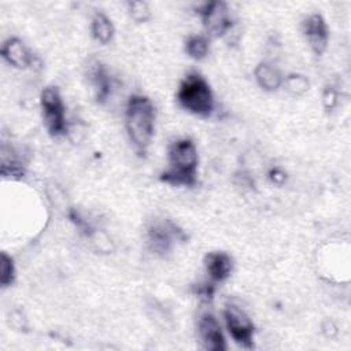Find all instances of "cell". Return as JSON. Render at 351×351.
<instances>
[{
    "mask_svg": "<svg viewBox=\"0 0 351 351\" xmlns=\"http://www.w3.org/2000/svg\"><path fill=\"white\" fill-rule=\"evenodd\" d=\"M169 167L160 181L176 186H193L197 176V149L191 138H178L169 147Z\"/></svg>",
    "mask_w": 351,
    "mask_h": 351,
    "instance_id": "obj_1",
    "label": "cell"
},
{
    "mask_svg": "<svg viewBox=\"0 0 351 351\" xmlns=\"http://www.w3.org/2000/svg\"><path fill=\"white\" fill-rule=\"evenodd\" d=\"M125 123L134 149L138 155H145L154 136L155 123V108L151 100L141 95L130 96L126 106Z\"/></svg>",
    "mask_w": 351,
    "mask_h": 351,
    "instance_id": "obj_2",
    "label": "cell"
},
{
    "mask_svg": "<svg viewBox=\"0 0 351 351\" xmlns=\"http://www.w3.org/2000/svg\"><path fill=\"white\" fill-rule=\"evenodd\" d=\"M178 103L186 111L199 117H208L214 110V96L208 82L196 71L189 73L180 84Z\"/></svg>",
    "mask_w": 351,
    "mask_h": 351,
    "instance_id": "obj_3",
    "label": "cell"
},
{
    "mask_svg": "<svg viewBox=\"0 0 351 351\" xmlns=\"http://www.w3.org/2000/svg\"><path fill=\"white\" fill-rule=\"evenodd\" d=\"M41 110L45 126L49 134L58 137L67 132V123L64 117V104L59 90L55 86H47L40 96Z\"/></svg>",
    "mask_w": 351,
    "mask_h": 351,
    "instance_id": "obj_4",
    "label": "cell"
},
{
    "mask_svg": "<svg viewBox=\"0 0 351 351\" xmlns=\"http://www.w3.org/2000/svg\"><path fill=\"white\" fill-rule=\"evenodd\" d=\"M196 12L202 18V22L208 34L222 37L230 33L233 29V21L229 14V8L223 1L203 3L196 8Z\"/></svg>",
    "mask_w": 351,
    "mask_h": 351,
    "instance_id": "obj_5",
    "label": "cell"
},
{
    "mask_svg": "<svg viewBox=\"0 0 351 351\" xmlns=\"http://www.w3.org/2000/svg\"><path fill=\"white\" fill-rule=\"evenodd\" d=\"M223 317H225L228 330L232 335L233 340L245 348H251L252 336H254V324L250 319V317L245 314V311L234 304H229L223 311Z\"/></svg>",
    "mask_w": 351,
    "mask_h": 351,
    "instance_id": "obj_6",
    "label": "cell"
},
{
    "mask_svg": "<svg viewBox=\"0 0 351 351\" xmlns=\"http://www.w3.org/2000/svg\"><path fill=\"white\" fill-rule=\"evenodd\" d=\"M148 247L156 255H166L173 245V240L176 239H185L184 232L177 228L173 222H162L155 221L148 226Z\"/></svg>",
    "mask_w": 351,
    "mask_h": 351,
    "instance_id": "obj_7",
    "label": "cell"
},
{
    "mask_svg": "<svg viewBox=\"0 0 351 351\" xmlns=\"http://www.w3.org/2000/svg\"><path fill=\"white\" fill-rule=\"evenodd\" d=\"M302 32L307 44L315 55H322L328 45V26L319 14H311L302 22Z\"/></svg>",
    "mask_w": 351,
    "mask_h": 351,
    "instance_id": "obj_8",
    "label": "cell"
},
{
    "mask_svg": "<svg viewBox=\"0 0 351 351\" xmlns=\"http://www.w3.org/2000/svg\"><path fill=\"white\" fill-rule=\"evenodd\" d=\"M197 333L203 348L210 351L226 350V343L221 325L213 314L204 313L200 315L197 322Z\"/></svg>",
    "mask_w": 351,
    "mask_h": 351,
    "instance_id": "obj_9",
    "label": "cell"
},
{
    "mask_svg": "<svg viewBox=\"0 0 351 351\" xmlns=\"http://www.w3.org/2000/svg\"><path fill=\"white\" fill-rule=\"evenodd\" d=\"M1 56L8 64L16 69H26L33 64V55L18 37H10L4 41L1 45Z\"/></svg>",
    "mask_w": 351,
    "mask_h": 351,
    "instance_id": "obj_10",
    "label": "cell"
},
{
    "mask_svg": "<svg viewBox=\"0 0 351 351\" xmlns=\"http://www.w3.org/2000/svg\"><path fill=\"white\" fill-rule=\"evenodd\" d=\"M206 271L211 282L225 281L232 271V258L226 252H208L204 258Z\"/></svg>",
    "mask_w": 351,
    "mask_h": 351,
    "instance_id": "obj_11",
    "label": "cell"
},
{
    "mask_svg": "<svg viewBox=\"0 0 351 351\" xmlns=\"http://www.w3.org/2000/svg\"><path fill=\"white\" fill-rule=\"evenodd\" d=\"M86 74H88V78H89L90 84L95 88L97 101L104 103L107 100V97L110 96V92H111V81H110V77H108V73H107L106 67L99 60L92 59L88 63Z\"/></svg>",
    "mask_w": 351,
    "mask_h": 351,
    "instance_id": "obj_12",
    "label": "cell"
},
{
    "mask_svg": "<svg viewBox=\"0 0 351 351\" xmlns=\"http://www.w3.org/2000/svg\"><path fill=\"white\" fill-rule=\"evenodd\" d=\"M255 80L258 85L267 90H277L282 85V75L280 70L267 62H261L255 69Z\"/></svg>",
    "mask_w": 351,
    "mask_h": 351,
    "instance_id": "obj_13",
    "label": "cell"
},
{
    "mask_svg": "<svg viewBox=\"0 0 351 351\" xmlns=\"http://www.w3.org/2000/svg\"><path fill=\"white\" fill-rule=\"evenodd\" d=\"M90 32L96 41H99L100 44H107L114 36V26L104 14L97 12L92 19Z\"/></svg>",
    "mask_w": 351,
    "mask_h": 351,
    "instance_id": "obj_14",
    "label": "cell"
},
{
    "mask_svg": "<svg viewBox=\"0 0 351 351\" xmlns=\"http://www.w3.org/2000/svg\"><path fill=\"white\" fill-rule=\"evenodd\" d=\"M185 51L186 53L195 59L202 60L208 53V40L204 36H191L185 43Z\"/></svg>",
    "mask_w": 351,
    "mask_h": 351,
    "instance_id": "obj_15",
    "label": "cell"
},
{
    "mask_svg": "<svg viewBox=\"0 0 351 351\" xmlns=\"http://www.w3.org/2000/svg\"><path fill=\"white\" fill-rule=\"evenodd\" d=\"M282 85L285 90L292 96H302L308 90L310 82L303 74L292 73L288 77H285V80H282Z\"/></svg>",
    "mask_w": 351,
    "mask_h": 351,
    "instance_id": "obj_16",
    "label": "cell"
},
{
    "mask_svg": "<svg viewBox=\"0 0 351 351\" xmlns=\"http://www.w3.org/2000/svg\"><path fill=\"white\" fill-rule=\"evenodd\" d=\"M15 280V266L11 256L1 252L0 258V284L3 288L10 287Z\"/></svg>",
    "mask_w": 351,
    "mask_h": 351,
    "instance_id": "obj_17",
    "label": "cell"
},
{
    "mask_svg": "<svg viewBox=\"0 0 351 351\" xmlns=\"http://www.w3.org/2000/svg\"><path fill=\"white\" fill-rule=\"evenodd\" d=\"M128 11L130 18L136 23H144L151 18V10L148 3L137 0V1H129L128 3Z\"/></svg>",
    "mask_w": 351,
    "mask_h": 351,
    "instance_id": "obj_18",
    "label": "cell"
},
{
    "mask_svg": "<svg viewBox=\"0 0 351 351\" xmlns=\"http://www.w3.org/2000/svg\"><path fill=\"white\" fill-rule=\"evenodd\" d=\"M322 101H324L325 110L326 111H332L337 106V103H339V93L332 86H328L324 90Z\"/></svg>",
    "mask_w": 351,
    "mask_h": 351,
    "instance_id": "obj_19",
    "label": "cell"
},
{
    "mask_svg": "<svg viewBox=\"0 0 351 351\" xmlns=\"http://www.w3.org/2000/svg\"><path fill=\"white\" fill-rule=\"evenodd\" d=\"M193 292L204 300H211L213 295L215 292V285L214 282H204V284H197L193 287Z\"/></svg>",
    "mask_w": 351,
    "mask_h": 351,
    "instance_id": "obj_20",
    "label": "cell"
},
{
    "mask_svg": "<svg viewBox=\"0 0 351 351\" xmlns=\"http://www.w3.org/2000/svg\"><path fill=\"white\" fill-rule=\"evenodd\" d=\"M269 178L271 180V182H274L277 185H281L285 181V174L280 169H271L269 171Z\"/></svg>",
    "mask_w": 351,
    "mask_h": 351,
    "instance_id": "obj_21",
    "label": "cell"
},
{
    "mask_svg": "<svg viewBox=\"0 0 351 351\" xmlns=\"http://www.w3.org/2000/svg\"><path fill=\"white\" fill-rule=\"evenodd\" d=\"M324 332L326 333V336H329V332L336 333V328L333 326V324H332V322H326V324L324 325Z\"/></svg>",
    "mask_w": 351,
    "mask_h": 351,
    "instance_id": "obj_22",
    "label": "cell"
}]
</instances>
